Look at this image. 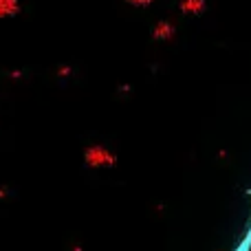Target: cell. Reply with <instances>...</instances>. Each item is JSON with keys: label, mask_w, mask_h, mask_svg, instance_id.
I'll return each mask as SVG.
<instances>
[{"label": "cell", "mask_w": 251, "mask_h": 251, "mask_svg": "<svg viewBox=\"0 0 251 251\" xmlns=\"http://www.w3.org/2000/svg\"><path fill=\"white\" fill-rule=\"evenodd\" d=\"M218 251H223V249H218Z\"/></svg>", "instance_id": "7c38bea8"}, {"label": "cell", "mask_w": 251, "mask_h": 251, "mask_svg": "<svg viewBox=\"0 0 251 251\" xmlns=\"http://www.w3.org/2000/svg\"><path fill=\"white\" fill-rule=\"evenodd\" d=\"M247 251H251V240H249V247H247Z\"/></svg>", "instance_id": "8fae6325"}, {"label": "cell", "mask_w": 251, "mask_h": 251, "mask_svg": "<svg viewBox=\"0 0 251 251\" xmlns=\"http://www.w3.org/2000/svg\"><path fill=\"white\" fill-rule=\"evenodd\" d=\"M22 9H25L22 0H0V22L18 18L22 13Z\"/></svg>", "instance_id": "277c9868"}, {"label": "cell", "mask_w": 251, "mask_h": 251, "mask_svg": "<svg viewBox=\"0 0 251 251\" xmlns=\"http://www.w3.org/2000/svg\"><path fill=\"white\" fill-rule=\"evenodd\" d=\"M71 251H84L82 245H71Z\"/></svg>", "instance_id": "30bf717a"}, {"label": "cell", "mask_w": 251, "mask_h": 251, "mask_svg": "<svg viewBox=\"0 0 251 251\" xmlns=\"http://www.w3.org/2000/svg\"><path fill=\"white\" fill-rule=\"evenodd\" d=\"M82 161L88 170H110L117 168L119 156L113 148H108L106 143H88L82 152Z\"/></svg>", "instance_id": "6da1fadb"}, {"label": "cell", "mask_w": 251, "mask_h": 251, "mask_svg": "<svg viewBox=\"0 0 251 251\" xmlns=\"http://www.w3.org/2000/svg\"><path fill=\"white\" fill-rule=\"evenodd\" d=\"M73 73H75V69L71 64H57L55 71H53V75L57 79H69V77H73Z\"/></svg>", "instance_id": "5b68a950"}, {"label": "cell", "mask_w": 251, "mask_h": 251, "mask_svg": "<svg viewBox=\"0 0 251 251\" xmlns=\"http://www.w3.org/2000/svg\"><path fill=\"white\" fill-rule=\"evenodd\" d=\"M178 35V26L174 20H170V18H161V20H156L154 25L150 26V38L154 40V42H161V44H168V42H174Z\"/></svg>", "instance_id": "7a4b0ae2"}, {"label": "cell", "mask_w": 251, "mask_h": 251, "mask_svg": "<svg viewBox=\"0 0 251 251\" xmlns=\"http://www.w3.org/2000/svg\"><path fill=\"white\" fill-rule=\"evenodd\" d=\"M130 93H132V86L128 82H122L117 86V95H130Z\"/></svg>", "instance_id": "ba28073f"}, {"label": "cell", "mask_w": 251, "mask_h": 251, "mask_svg": "<svg viewBox=\"0 0 251 251\" xmlns=\"http://www.w3.org/2000/svg\"><path fill=\"white\" fill-rule=\"evenodd\" d=\"M154 2L156 0H124V4H128L132 9H150Z\"/></svg>", "instance_id": "8992f818"}, {"label": "cell", "mask_w": 251, "mask_h": 251, "mask_svg": "<svg viewBox=\"0 0 251 251\" xmlns=\"http://www.w3.org/2000/svg\"><path fill=\"white\" fill-rule=\"evenodd\" d=\"M9 196H11V187H7V185H0V201H7Z\"/></svg>", "instance_id": "9c48e42d"}, {"label": "cell", "mask_w": 251, "mask_h": 251, "mask_svg": "<svg viewBox=\"0 0 251 251\" xmlns=\"http://www.w3.org/2000/svg\"><path fill=\"white\" fill-rule=\"evenodd\" d=\"M178 13L183 16H192V18H199L207 11V0H178Z\"/></svg>", "instance_id": "3957f363"}, {"label": "cell", "mask_w": 251, "mask_h": 251, "mask_svg": "<svg viewBox=\"0 0 251 251\" xmlns=\"http://www.w3.org/2000/svg\"><path fill=\"white\" fill-rule=\"evenodd\" d=\"M25 75H26L25 69H7V71H4V77L13 79V82H20V79H25Z\"/></svg>", "instance_id": "52a82bcc"}]
</instances>
